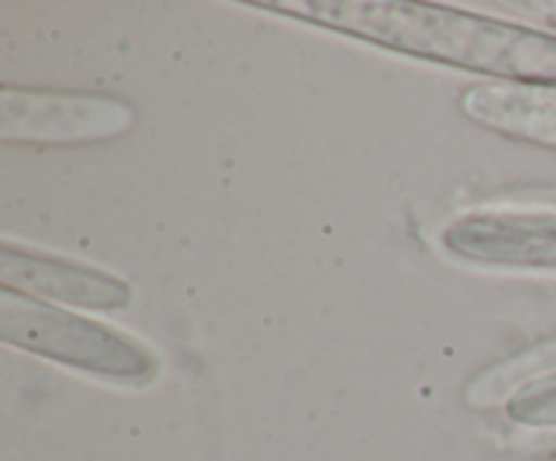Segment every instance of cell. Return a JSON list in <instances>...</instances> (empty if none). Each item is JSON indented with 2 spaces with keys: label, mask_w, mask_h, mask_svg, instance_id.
<instances>
[{
  "label": "cell",
  "mask_w": 556,
  "mask_h": 461,
  "mask_svg": "<svg viewBox=\"0 0 556 461\" xmlns=\"http://www.w3.org/2000/svg\"><path fill=\"white\" fill-rule=\"evenodd\" d=\"M134 108L114 98L65 95L3 87L0 92V139L36 144H76L125 133Z\"/></svg>",
  "instance_id": "obj_2"
},
{
  "label": "cell",
  "mask_w": 556,
  "mask_h": 461,
  "mask_svg": "<svg viewBox=\"0 0 556 461\" xmlns=\"http://www.w3.org/2000/svg\"><path fill=\"white\" fill-rule=\"evenodd\" d=\"M0 282L3 287L58 307L68 304L96 312H114L134 302V287L119 277L9 239L0 247Z\"/></svg>",
  "instance_id": "obj_3"
},
{
  "label": "cell",
  "mask_w": 556,
  "mask_h": 461,
  "mask_svg": "<svg viewBox=\"0 0 556 461\" xmlns=\"http://www.w3.org/2000/svg\"><path fill=\"white\" fill-rule=\"evenodd\" d=\"M0 340L119 383H150L157 372V358L125 331L11 287H0Z\"/></svg>",
  "instance_id": "obj_1"
}]
</instances>
